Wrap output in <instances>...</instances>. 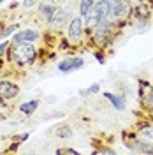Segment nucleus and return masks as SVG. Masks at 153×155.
<instances>
[{
  "label": "nucleus",
  "instance_id": "nucleus-20",
  "mask_svg": "<svg viewBox=\"0 0 153 155\" xmlns=\"http://www.w3.org/2000/svg\"><path fill=\"white\" fill-rule=\"evenodd\" d=\"M97 153H115L111 148H102V150H97Z\"/></svg>",
  "mask_w": 153,
  "mask_h": 155
},
{
  "label": "nucleus",
  "instance_id": "nucleus-22",
  "mask_svg": "<svg viewBox=\"0 0 153 155\" xmlns=\"http://www.w3.org/2000/svg\"><path fill=\"white\" fill-rule=\"evenodd\" d=\"M18 139H19V141H27V139H28V132H25V134H19Z\"/></svg>",
  "mask_w": 153,
  "mask_h": 155
},
{
  "label": "nucleus",
  "instance_id": "nucleus-10",
  "mask_svg": "<svg viewBox=\"0 0 153 155\" xmlns=\"http://www.w3.org/2000/svg\"><path fill=\"white\" fill-rule=\"evenodd\" d=\"M39 9H41V14L48 19V23H49V19L53 18V14H55V11H57V5H55V4H49V2H42Z\"/></svg>",
  "mask_w": 153,
  "mask_h": 155
},
{
  "label": "nucleus",
  "instance_id": "nucleus-18",
  "mask_svg": "<svg viewBox=\"0 0 153 155\" xmlns=\"http://www.w3.org/2000/svg\"><path fill=\"white\" fill-rule=\"evenodd\" d=\"M99 90V85H92V87L88 88V90H85L83 94H93V92H97Z\"/></svg>",
  "mask_w": 153,
  "mask_h": 155
},
{
  "label": "nucleus",
  "instance_id": "nucleus-5",
  "mask_svg": "<svg viewBox=\"0 0 153 155\" xmlns=\"http://www.w3.org/2000/svg\"><path fill=\"white\" fill-rule=\"evenodd\" d=\"M85 65V60L79 57H74V58H65L62 62H58V71L60 72H70V71H77Z\"/></svg>",
  "mask_w": 153,
  "mask_h": 155
},
{
  "label": "nucleus",
  "instance_id": "nucleus-15",
  "mask_svg": "<svg viewBox=\"0 0 153 155\" xmlns=\"http://www.w3.org/2000/svg\"><path fill=\"white\" fill-rule=\"evenodd\" d=\"M57 153H58V155H62V153H67V155H77V152H76V150H72V148H58Z\"/></svg>",
  "mask_w": 153,
  "mask_h": 155
},
{
  "label": "nucleus",
  "instance_id": "nucleus-1",
  "mask_svg": "<svg viewBox=\"0 0 153 155\" xmlns=\"http://www.w3.org/2000/svg\"><path fill=\"white\" fill-rule=\"evenodd\" d=\"M132 11L130 5V0H109V5H107V18L111 23L116 19H125Z\"/></svg>",
  "mask_w": 153,
  "mask_h": 155
},
{
  "label": "nucleus",
  "instance_id": "nucleus-4",
  "mask_svg": "<svg viewBox=\"0 0 153 155\" xmlns=\"http://www.w3.org/2000/svg\"><path fill=\"white\" fill-rule=\"evenodd\" d=\"M70 16H72V11L67 9V7H62V9H57L55 11V14H53V18L49 19V23L53 25V27H63L67 21H70Z\"/></svg>",
  "mask_w": 153,
  "mask_h": 155
},
{
  "label": "nucleus",
  "instance_id": "nucleus-7",
  "mask_svg": "<svg viewBox=\"0 0 153 155\" xmlns=\"http://www.w3.org/2000/svg\"><path fill=\"white\" fill-rule=\"evenodd\" d=\"M19 94V87L11 81H0V99H14Z\"/></svg>",
  "mask_w": 153,
  "mask_h": 155
},
{
  "label": "nucleus",
  "instance_id": "nucleus-12",
  "mask_svg": "<svg viewBox=\"0 0 153 155\" xmlns=\"http://www.w3.org/2000/svg\"><path fill=\"white\" fill-rule=\"evenodd\" d=\"M37 106H39V101L37 99H32L28 102H23V104L19 106V109H21V113H25V115H32V113L37 109Z\"/></svg>",
  "mask_w": 153,
  "mask_h": 155
},
{
  "label": "nucleus",
  "instance_id": "nucleus-19",
  "mask_svg": "<svg viewBox=\"0 0 153 155\" xmlns=\"http://www.w3.org/2000/svg\"><path fill=\"white\" fill-rule=\"evenodd\" d=\"M144 99H146V102H148V104H151V106H153V90H151V94H148Z\"/></svg>",
  "mask_w": 153,
  "mask_h": 155
},
{
  "label": "nucleus",
  "instance_id": "nucleus-14",
  "mask_svg": "<svg viewBox=\"0 0 153 155\" xmlns=\"http://www.w3.org/2000/svg\"><path fill=\"white\" fill-rule=\"evenodd\" d=\"M63 130H57V136L58 137H69V136L72 134V130L69 129V127H62Z\"/></svg>",
  "mask_w": 153,
  "mask_h": 155
},
{
  "label": "nucleus",
  "instance_id": "nucleus-24",
  "mask_svg": "<svg viewBox=\"0 0 153 155\" xmlns=\"http://www.w3.org/2000/svg\"><path fill=\"white\" fill-rule=\"evenodd\" d=\"M2 2H5V0H0V4H2Z\"/></svg>",
  "mask_w": 153,
  "mask_h": 155
},
{
  "label": "nucleus",
  "instance_id": "nucleus-8",
  "mask_svg": "<svg viewBox=\"0 0 153 155\" xmlns=\"http://www.w3.org/2000/svg\"><path fill=\"white\" fill-rule=\"evenodd\" d=\"M39 39V34L35 32V30H21V32H18L14 37H12V44H19V42H34V41H37Z\"/></svg>",
  "mask_w": 153,
  "mask_h": 155
},
{
  "label": "nucleus",
  "instance_id": "nucleus-3",
  "mask_svg": "<svg viewBox=\"0 0 153 155\" xmlns=\"http://www.w3.org/2000/svg\"><path fill=\"white\" fill-rule=\"evenodd\" d=\"M107 5H109V0H99L93 4V7L88 12V18H86V23L88 25H99L100 21H104L107 18Z\"/></svg>",
  "mask_w": 153,
  "mask_h": 155
},
{
  "label": "nucleus",
  "instance_id": "nucleus-13",
  "mask_svg": "<svg viewBox=\"0 0 153 155\" xmlns=\"http://www.w3.org/2000/svg\"><path fill=\"white\" fill-rule=\"evenodd\" d=\"M106 97H107V99L111 101V104H113V106H115L116 109H120V111H122V109L125 107V101H123V97L113 95V94H109V92L106 94Z\"/></svg>",
  "mask_w": 153,
  "mask_h": 155
},
{
  "label": "nucleus",
  "instance_id": "nucleus-17",
  "mask_svg": "<svg viewBox=\"0 0 153 155\" xmlns=\"http://www.w3.org/2000/svg\"><path fill=\"white\" fill-rule=\"evenodd\" d=\"M37 2H39V0H25V2H23V5H25V7H34Z\"/></svg>",
  "mask_w": 153,
  "mask_h": 155
},
{
  "label": "nucleus",
  "instance_id": "nucleus-23",
  "mask_svg": "<svg viewBox=\"0 0 153 155\" xmlns=\"http://www.w3.org/2000/svg\"><path fill=\"white\" fill-rule=\"evenodd\" d=\"M46 2H49V4H55V5H57V4H62V2H65V0H46Z\"/></svg>",
  "mask_w": 153,
  "mask_h": 155
},
{
  "label": "nucleus",
  "instance_id": "nucleus-2",
  "mask_svg": "<svg viewBox=\"0 0 153 155\" xmlns=\"http://www.w3.org/2000/svg\"><path fill=\"white\" fill-rule=\"evenodd\" d=\"M35 46L32 44V42H19L16 44V48L12 51V58L21 64V65H25V64H32L34 60H35Z\"/></svg>",
  "mask_w": 153,
  "mask_h": 155
},
{
  "label": "nucleus",
  "instance_id": "nucleus-16",
  "mask_svg": "<svg viewBox=\"0 0 153 155\" xmlns=\"http://www.w3.org/2000/svg\"><path fill=\"white\" fill-rule=\"evenodd\" d=\"M12 30H16V25H14V27H9V28H5L4 32H2V34H0V37H7V35H9Z\"/></svg>",
  "mask_w": 153,
  "mask_h": 155
},
{
  "label": "nucleus",
  "instance_id": "nucleus-9",
  "mask_svg": "<svg viewBox=\"0 0 153 155\" xmlns=\"http://www.w3.org/2000/svg\"><path fill=\"white\" fill-rule=\"evenodd\" d=\"M111 21L109 19H104V21H100L99 25H95V37L97 39H104L106 35H109V32H111Z\"/></svg>",
  "mask_w": 153,
  "mask_h": 155
},
{
  "label": "nucleus",
  "instance_id": "nucleus-21",
  "mask_svg": "<svg viewBox=\"0 0 153 155\" xmlns=\"http://www.w3.org/2000/svg\"><path fill=\"white\" fill-rule=\"evenodd\" d=\"M7 44H9V42H2V44H0V57H2V55H4V51L7 49Z\"/></svg>",
  "mask_w": 153,
  "mask_h": 155
},
{
  "label": "nucleus",
  "instance_id": "nucleus-6",
  "mask_svg": "<svg viewBox=\"0 0 153 155\" xmlns=\"http://www.w3.org/2000/svg\"><path fill=\"white\" fill-rule=\"evenodd\" d=\"M67 35L70 41H79L81 35H83V18H72L70 23H69V28H67Z\"/></svg>",
  "mask_w": 153,
  "mask_h": 155
},
{
  "label": "nucleus",
  "instance_id": "nucleus-11",
  "mask_svg": "<svg viewBox=\"0 0 153 155\" xmlns=\"http://www.w3.org/2000/svg\"><path fill=\"white\" fill-rule=\"evenodd\" d=\"M93 4H95V0H81L79 2V18H88V12L93 7Z\"/></svg>",
  "mask_w": 153,
  "mask_h": 155
}]
</instances>
